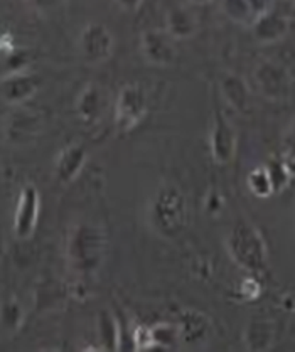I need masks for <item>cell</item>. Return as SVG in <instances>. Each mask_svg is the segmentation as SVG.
<instances>
[{"label":"cell","mask_w":295,"mask_h":352,"mask_svg":"<svg viewBox=\"0 0 295 352\" xmlns=\"http://www.w3.org/2000/svg\"><path fill=\"white\" fill-rule=\"evenodd\" d=\"M152 340H154V347L160 349H173L179 346V331L177 324H169V322H160L151 327Z\"/></svg>","instance_id":"cell-23"},{"label":"cell","mask_w":295,"mask_h":352,"mask_svg":"<svg viewBox=\"0 0 295 352\" xmlns=\"http://www.w3.org/2000/svg\"><path fill=\"white\" fill-rule=\"evenodd\" d=\"M275 336H277L275 322L270 317L255 314L246 320L243 334H241V342H243L246 351L265 352L274 347Z\"/></svg>","instance_id":"cell-15"},{"label":"cell","mask_w":295,"mask_h":352,"mask_svg":"<svg viewBox=\"0 0 295 352\" xmlns=\"http://www.w3.org/2000/svg\"><path fill=\"white\" fill-rule=\"evenodd\" d=\"M204 208H206L209 214L216 216L223 211V208H225V199H223V196L218 192V190L211 189L208 192L206 199H204Z\"/></svg>","instance_id":"cell-28"},{"label":"cell","mask_w":295,"mask_h":352,"mask_svg":"<svg viewBox=\"0 0 295 352\" xmlns=\"http://www.w3.org/2000/svg\"><path fill=\"white\" fill-rule=\"evenodd\" d=\"M290 22H292L290 16H283V14L270 10V12L256 17L253 24L250 25V31H252L253 39L256 43L270 46V44L282 43L289 36Z\"/></svg>","instance_id":"cell-16"},{"label":"cell","mask_w":295,"mask_h":352,"mask_svg":"<svg viewBox=\"0 0 295 352\" xmlns=\"http://www.w3.org/2000/svg\"><path fill=\"white\" fill-rule=\"evenodd\" d=\"M290 2H292V3H295V0H290Z\"/></svg>","instance_id":"cell-34"},{"label":"cell","mask_w":295,"mask_h":352,"mask_svg":"<svg viewBox=\"0 0 295 352\" xmlns=\"http://www.w3.org/2000/svg\"><path fill=\"white\" fill-rule=\"evenodd\" d=\"M252 80L261 98L274 103H283L292 98L294 76L289 67L277 59H260L253 67Z\"/></svg>","instance_id":"cell-4"},{"label":"cell","mask_w":295,"mask_h":352,"mask_svg":"<svg viewBox=\"0 0 295 352\" xmlns=\"http://www.w3.org/2000/svg\"><path fill=\"white\" fill-rule=\"evenodd\" d=\"M17 50V46L14 44V39L10 34L7 32H2V37H0V56H7L10 54V52H14Z\"/></svg>","instance_id":"cell-30"},{"label":"cell","mask_w":295,"mask_h":352,"mask_svg":"<svg viewBox=\"0 0 295 352\" xmlns=\"http://www.w3.org/2000/svg\"><path fill=\"white\" fill-rule=\"evenodd\" d=\"M189 2L194 3V6H206L211 0H189Z\"/></svg>","instance_id":"cell-32"},{"label":"cell","mask_w":295,"mask_h":352,"mask_svg":"<svg viewBox=\"0 0 295 352\" xmlns=\"http://www.w3.org/2000/svg\"><path fill=\"white\" fill-rule=\"evenodd\" d=\"M246 3H248V7L252 9L255 19L261 16V14L270 12L275 7V0H246Z\"/></svg>","instance_id":"cell-29"},{"label":"cell","mask_w":295,"mask_h":352,"mask_svg":"<svg viewBox=\"0 0 295 352\" xmlns=\"http://www.w3.org/2000/svg\"><path fill=\"white\" fill-rule=\"evenodd\" d=\"M149 115L147 89L139 83H129L118 91L113 104L115 129L120 133L135 130Z\"/></svg>","instance_id":"cell-6"},{"label":"cell","mask_w":295,"mask_h":352,"mask_svg":"<svg viewBox=\"0 0 295 352\" xmlns=\"http://www.w3.org/2000/svg\"><path fill=\"white\" fill-rule=\"evenodd\" d=\"M41 216V192L34 184H25L14 209L12 233L19 241H28L36 234Z\"/></svg>","instance_id":"cell-10"},{"label":"cell","mask_w":295,"mask_h":352,"mask_svg":"<svg viewBox=\"0 0 295 352\" xmlns=\"http://www.w3.org/2000/svg\"><path fill=\"white\" fill-rule=\"evenodd\" d=\"M149 223L162 238L175 239L181 236L189 224L186 194L174 184L160 186L149 204Z\"/></svg>","instance_id":"cell-3"},{"label":"cell","mask_w":295,"mask_h":352,"mask_svg":"<svg viewBox=\"0 0 295 352\" xmlns=\"http://www.w3.org/2000/svg\"><path fill=\"white\" fill-rule=\"evenodd\" d=\"M246 186H248L250 192L255 197H259V199H268L270 196H274V179H272V174L270 170H268L267 164L256 166L248 172V175H246Z\"/></svg>","instance_id":"cell-21"},{"label":"cell","mask_w":295,"mask_h":352,"mask_svg":"<svg viewBox=\"0 0 295 352\" xmlns=\"http://www.w3.org/2000/svg\"><path fill=\"white\" fill-rule=\"evenodd\" d=\"M44 129V118L31 108L14 107L2 123V137L9 147L28 148L34 145Z\"/></svg>","instance_id":"cell-5"},{"label":"cell","mask_w":295,"mask_h":352,"mask_svg":"<svg viewBox=\"0 0 295 352\" xmlns=\"http://www.w3.org/2000/svg\"><path fill=\"white\" fill-rule=\"evenodd\" d=\"M142 58L151 66L169 67L177 59L175 39L166 29H147L140 36Z\"/></svg>","instance_id":"cell-12"},{"label":"cell","mask_w":295,"mask_h":352,"mask_svg":"<svg viewBox=\"0 0 295 352\" xmlns=\"http://www.w3.org/2000/svg\"><path fill=\"white\" fill-rule=\"evenodd\" d=\"M115 37L103 22H88L78 36V52L88 66H100L111 58Z\"/></svg>","instance_id":"cell-7"},{"label":"cell","mask_w":295,"mask_h":352,"mask_svg":"<svg viewBox=\"0 0 295 352\" xmlns=\"http://www.w3.org/2000/svg\"><path fill=\"white\" fill-rule=\"evenodd\" d=\"M179 346L188 351H201L211 342L215 329L204 312L196 309H184L177 316Z\"/></svg>","instance_id":"cell-9"},{"label":"cell","mask_w":295,"mask_h":352,"mask_svg":"<svg viewBox=\"0 0 295 352\" xmlns=\"http://www.w3.org/2000/svg\"><path fill=\"white\" fill-rule=\"evenodd\" d=\"M25 312L22 303L16 297H9L2 302V312H0V322H2L3 336L14 337L19 334L24 325Z\"/></svg>","instance_id":"cell-20"},{"label":"cell","mask_w":295,"mask_h":352,"mask_svg":"<svg viewBox=\"0 0 295 352\" xmlns=\"http://www.w3.org/2000/svg\"><path fill=\"white\" fill-rule=\"evenodd\" d=\"M226 252L248 275H263L268 268V246L263 234L246 218H238L226 236Z\"/></svg>","instance_id":"cell-2"},{"label":"cell","mask_w":295,"mask_h":352,"mask_svg":"<svg viewBox=\"0 0 295 352\" xmlns=\"http://www.w3.org/2000/svg\"><path fill=\"white\" fill-rule=\"evenodd\" d=\"M209 155L219 167L230 166L238 152V132L221 108L212 113L211 130H209Z\"/></svg>","instance_id":"cell-8"},{"label":"cell","mask_w":295,"mask_h":352,"mask_svg":"<svg viewBox=\"0 0 295 352\" xmlns=\"http://www.w3.org/2000/svg\"><path fill=\"white\" fill-rule=\"evenodd\" d=\"M280 157L290 164L295 172V118L287 126L280 140Z\"/></svg>","instance_id":"cell-25"},{"label":"cell","mask_w":295,"mask_h":352,"mask_svg":"<svg viewBox=\"0 0 295 352\" xmlns=\"http://www.w3.org/2000/svg\"><path fill=\"white\" fill-rule=\"evenodd\" d=\"M108 254V234L103 226L89 221L76 223L65 243V260L68 270L78 278L98 275Z\"/></svg>","instance_id":"cell-1"},{"label":"cell","mask_w":295,"mask_h":352,"mask_svg":"<svg viewBox=\"0 0 295 352\" xmlns=\"http://www.w3.org/2000/svg\"><path fill=\"white\" fill-rule=\"evenodd\" d=\"M290 19H292V21H295V3H292V10H290Z\"/></svg>","instance_id":"cell-33"},{"label":"cell","mask_w":295,"mask_h":352,"mask_svg":"<svg viewBox=\"0 0 295 352\" xmlns=\"http://www.w3.org/2000/svg\"><path fill=\"white\" fill-rule=\"evenodd\" d=\"M223 9H225V14L234 24L250 28L253 21H255V16H253L246 0H223Z\"/></svg>","instance_id":"cell-24"},{"label":"cell","mask_w":295,"mask_h":352,"mask_svg":"<svg viewBox=\"0 0 295 352\" xmlns=\"http://www.w3.org/2000/svg\"><path fill=\"white\" fill-rule=\"evenodd\" d=\"M268 170H270L272 179H274V186H275V194L277 192H283L292 182L295 181V172L292 166L287 162L285 159L282 157H277V159H272L270 162L267 164Z\"/></svg>","instance_id":"cell-22"},{"label":"cell","mask_w":295,"mask_h":352,"mask_svg":"<svg viewBox=\"0 0 295 352\" xmlns=\"http://www.w3.org/2000/svg\"><path fill=\"white\" fill-rule=\"evenodd\" d=\"M41 88V78L32 71H17L2 76L0 93L7 107H22L37 95Z\"/></svg>","instance_id":"cell-13"},{"label":"cell","mask_w":295,"mask_h":352,"mask_svg":"<svg viewBox=\"0 0 295 352\" xmlns=\"http://www.w3.org/2000/svg\"><path fill=\"white\" fill-rule=\"evenodd\" d=\"M240 292L241 295H243L245 300H256L261 295V285L259 280H256V275L246 276L243 283H241Z\"/></svg>","instance_id":"cell-27"},{"label":"cell","mask_w":295,"mask_h":352,"mask_svg":"<svg viewBox=\"0 0 295 352\" xmlns=\"http://www.w3.org/2000/svg\"><path fill=\"white\" fill-rule=\"evenodd\" d=\"M88 162V151L80 142L66 145L54 160V179L61 186H69L81 175Z\"/></svg>","instance_id":"cell-14"},{"label":"cell","mask_w":295,"mask_h":352,"mask_svg":"<svg viewBox=\"0 0 295 352\" xmlns=\"http://www.w3.org/2000/svg\"><path fill=\"white\" fill-rule=\"evenodd\" d=\"M120 322L117 320L110 310H100L96 320V332H98L100 349L117 351L120 349Z\"/></svg>","instance_id":"cell-19"},{"label":"cell","mask_w":295,"mask_h":352,"mask_svg":"<svg viewBox=\"0 0 295 352\" xmlns=\"http://www.w3.org/2000/svg\"><path fill=\"white\" fill-rule=\"evenodd\" d=\"M219 93L228 107L238 115H246L252 108V88L243 76L226 71L219 78Z\"/></svg>","instance_id":"cell-17"},{"label":"cell","mask_w":295,"mask_h":352,"mask_svg":"<svg viewBox=\"0 0 295 352\" xmlns=\"http://www.w3.org/2000/svg\"><path fill=\"white\" fill-rule=\"evenodd\" d=\"M166 29L175 41L193 39L199 32V19L188 7H173L166 16Z\"/></svg>","instance_id":"cell-18"},{"label":"cell","mask_w":295,"mask_h":352,"mask_svg":"<svg viewBox=\"0 0 295 352\" xmlns=\"http://www.w3.org/2000/svg\"><path fill=\"white\" fill-rule=\"evenodd\" d=\"M115 3L122 10H125V12H137L142 7V3H144V0H115Z\"/></svg>","instance_id":"cell-31"},{"label":"cell","mask_w":295,"mask_h":352,"mask_svg":"<svg viewBox=\"0 0 295 352\" xmlns=\"http://www.w3.org/2000/svg\"><path fill=\"white\" fill-rule=\"evenodd\" d=\"M24 2L43 17L54 16L66 6V0H24Z\"/></svg>","instance_id":"cell-26"},{"label":"cell","mask_w":295,"mask_h":352,"mask_svg":"<svg viewBox=\"0 0 295 352\" xmlns=\"http://www.w3.org/2000/svg\"><path fill=\"white\" fill-rule=\"evenodd\" d=\"M108 108H110V95L108 89L100 83L85 85L74 101L76 117L87 126L102 123L107 117Z\"/></svg>","instance_id":"cell-11"}]
</instances>
